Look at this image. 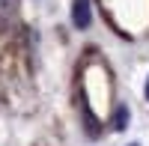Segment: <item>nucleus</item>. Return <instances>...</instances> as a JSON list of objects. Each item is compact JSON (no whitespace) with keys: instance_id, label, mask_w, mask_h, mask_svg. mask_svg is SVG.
Here are the masks:
<instances>
[{"instance_id":"nucleus-1","label":"nucleus","mask_w":149,"mask_h":146,"mask_svg":"<svg viewBox=\"0 0 149 146\" xmlns=\"http://www.w3.org/2000/svg\"><path fill=\"white\" fill-rule=\"evenodd\" d=\"M72 24L78 30L90 27V0H72Z\"/></svg>"},{"instance_id":"nucleus-2","label":"nucleus","mask_w":149,"mask_h":146,"mask_svg":"<svg viewBox=\"0 0 149 146\" xmlns=\"http://www.w3.org/2000/svg\"><path fill=\"white\" fill-rule=\"evenodd\" d=\"M125 125H128V107H122V104H119V107H116V113H113V128L122 131Z\"/></svg>"},{"instance_id":"nucleus-3","label":"nucleus","mask_w":149,"mask_h":146,"mask_svg":"<svg viewBox=\"0 0 149 146\" xmlns=\"http://www.w3.org/2000/svg\"><path fill=\"white\" fill-rule=\"evenodd\" d=\"M143 92H146V102H149V78H146V90Z\"/></svg>"},{"instance_id":"nucleus-4","label":"nucleus","mask_w":149,"mask_h":146,"mask_svg":"<svg viewBox=\"0 0 149 146\" xmlns=\"http://www.w3.org/2000/svg\"><path fill=\"white\" fill-rule=\"evenodd\" d=\"M131 146H140V143H131Z\"/></svg>"}]
</instances>
